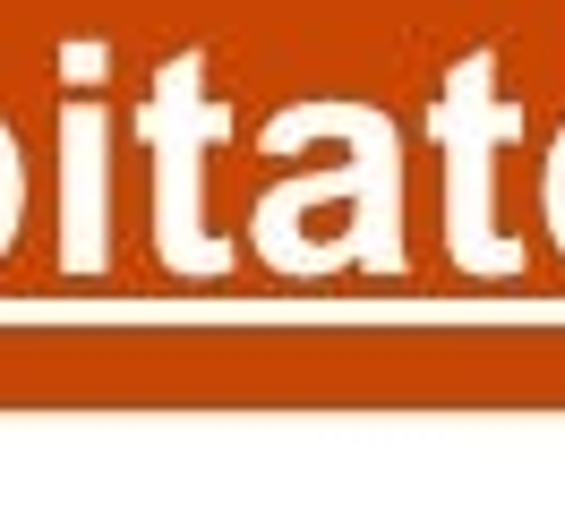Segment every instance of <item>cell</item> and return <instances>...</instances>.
I'll return each instance as SVG.
<instances>
[{
	"mask_svg": "<svg viewBox=\"0 0 565 513\" xmlns=\"http://www.w3.org/2000/svg\"><path fill=\"white\" fill-rule=\"evenodd\" d=\"M309 137H343L352 146V163L326 171V180H291L275 197L257 205V248H266V266L282 257V274H318V248H300L291 223L326 197H360V232H352V257L369 274H403V137L377 103H291L266 146L291 154V146H309Z\"/></svg>",
	"mask_w": 565,
	"mask_h": 513,
	"instance_id": "obj_1",
	"label": "cell"
},
{
	"mask_svg": "<svg viewBox=\"0 0 565 513\" xmlns=\"http://www.w3.org/2000/svg\"><path fill=\"white\" fill-rule=\"evenodd\" d=\"M428 137L446 154V248L462 274H523V239L497 223V154L523 137V103L497 95V52H462L428 103Z\"/></svg>",
	"mask_w": 565,
	"mask_h": 513,
	"instance_id": "obj_2",
	"label": "cell"
},
{
	"mask_svg": "<svg viewBox=\"0 0 565 513\" xmlns=\"http://www.w3.org/2000/svg\"><path fill=\"white\" fill-rule=\"evenodd\" d=\"M146 154H154V248L172 274H223L232 266V239L206 232V163L214 137H232V103H206V52L189 43L154 68V95L138 111Z\"/></svg>",
	"mask_w": 565,
	"mask_h": 513,
	"instance_id": "obj_3",
	"label": "cell"
},
{
	"mask_svg": "<svg viewBox=\"0 0 565 513\" xmlns=\"http://www.w3.org/2000/svg\"><path fill=\"white\" fill-rule=\"evenodd\" d=\"M61 154H70V274L104 266V111L95 103H70V129H61Z\"/></svg>",
	"mask_w": 565,
	"mask_h": 513,
	"instance_id": "obj_4",
	"label": "cell"
},
{
	"mask_svg": "<svg viewBox=\"0 0 565 513\" xmlns=\"http://www.w3.org/2000/svg\"><path fill=\"white\" fill-rule=\"evenodd\" d=\"M540 205H548V239L565 248V129L548 137V171H540Z\"/></svg>",
	"mask_w": 565,
	"mask_h": 513,
	"instance_id": "obj_5",
	"label": "cell"
}]
</instances>
